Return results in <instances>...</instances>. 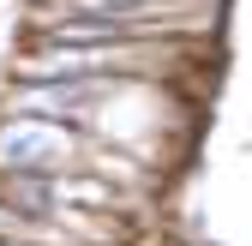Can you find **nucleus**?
<instances>
[{
	"instance_id": "obj_2",
	"label": "nucleus",
	"mask_w": 252,
	"mask_h": 246,
	"mask_svg": "<svg viewBox=\"0 0 252 246\" xmlns=\"http://www.w3.org/2000/svg\"><path fill=\"white\" fill-rule=\"evenodd\" d=\"M0 246H18V240H0Z\"/></svg>"
},
{
	"instance_id": "obj_1",
	"label": "nucleus",
	"mask_w": 252,
	"mask_h": 246,
	"mask_svg": "<svg viewBox=\"0 0 252 246\" xmlns=\"http://www.w3.org/2000/svg\"><path fill=\"white\" fill-rule=\"evenodd\" d=\"M78 162H84L78 126L36 120V114H6V108H0V168H6V174H48V180H66Z\"/></svg>"
}]
</instances>
